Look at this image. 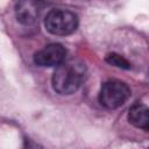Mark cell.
Returning <instances> with one entry per match:
<instances>
[{
    "instance_id": "obj_1",
    "label": "cell",
    "mask_w": 149,
    "mask_h": 149,
    "mask_svg": "<svg viewBox=\"0 0 149 149\" xmlns=\"http://www.w3.org/2000/svg\"><path fill=\"white\" fill-rule=\"evenodd\" d=\"M86 69L79 61H64L52 74V87L59 94L74 93L85 79Z\"/></svg>"
},
{
    "instance_id": "obj_2",
    "label": "cell",
    "mask_w": 149,
    "mask_h": 149,
    "mask_svg": "<svg viewBox=\"0 0 149 149\" xmlns=\"http://www.w3.org/2000/svg\"><path fill=\"white\" fill-rule=\"evenodd\" d=\"M45 28L49 33L58 36L72 34L78 27V17L73 12L66 9H52L44 20Z\"/></svg>"
},
{
    "instance_id": "obj_3",
    "label": "cell",
    "mask_w": 149,
    "mask_h": 149,
    "mask_svg": "<svg viewBox=\"0 0 149 149\" xmlns=\"http://www.w3.org/2000/svg\"><path fill=\"white\" fill-rule=\"evenodd\" d=\"M130 97V88L121 80L105 81L99 92V102L107 109L122 106Z\"/></svg>"
},
{
    "instance_id": "obj_4",
    "label": "cell",
    "mask_w": 149,
    "mask_h": 149,
    "mask_svg": "<svg viewBox=\"0 0 149 149\" xmlns=\"http://www.w3.org/2000/svg\"><path fill=\"white\" fill-rule=\"evenodd\" d=\"M66 50L59 43H51L38 50L34 56V62L40 66H57L65 61Z\"/></svg>"
},
{
    "instance_id": "obj_5",
    "label": "cell",
    "mask_w": 149,
    "mask_h": 149,
    "mask_svg": "<svg viewBox=\"0 0 149 149\" xmlns=\"http://www.w3.org/2000/svg\"><path fill=\"white\" fill-rule=\"evenodd\" d=\"M148 107L143 104L136 102L134 104L128 112L129 122L136 128H141L143 130H148L149 128V114Z\"/></svg>"
},
{
    "instance_id": "obj_6",
    "label": "cell",
    "mask_w": 149,
    "mask_h": 149,
    "mask_svg": "<svg viewBox=\"0 0 149 149\" xmlns=\"http://www.w3.org/2000/svg\"><path fill=\"white\" fill-rule=\"evenodd\" d=\"M37 5L34 0H21L16 7L17 21L24 24H31L37 17Z\"/></svg>"
},
{
    "instance_id": "obj_7",
    "label": "cell",
    "mask_w": 149,
    "mask_h": 149,
    "mask_svg": "<svg viewBox=\"0 0 149 149\" xmlns=\"http://www.w3.org/2000/svg\"><path fill=\"white\" fill-rule=\"evenodd\" d=\"M106 62L108 64L114 65V66L120 68V69H126V70L130 69V63L125 57H122V56H120L118 54H114V52L108 54L106 56Z\"/></svg>"
}]
</instances>
